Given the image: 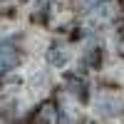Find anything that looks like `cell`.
Returning <instances> with one entry per match:
<instances>
[{"label":"cell","mask_w":124,"mask_h":124,"mask_svg":"<svg viewBox=\"0 0 124 124\" xmlns=\"http://www.w3.org/2000/svg\"><path fill=\"white\" fill-rule=\"evenodd\" d=\"M20 62V55H17V47L13 40H0V72H8L13 70Z\"/></svg>","instance_id":"cell-1"},{"label":"cell","mask_w":124,"mask_h":124,"mask_svg":"<svg viewBox=\"0 0 124 124\" xmlns=\"http://www.w3.org/2000/svg\"><path fill=\"white\" fill-rule=\"evenodd\" d=\"M47 62H50V65H55V67L67 65V52H65V50H60V47H52V50H50V55H47Z\"/></svg>","instance_id":"cell-2"},{"label":"cell","mask_w":124,"mask_h":124,"mask_svg":"<svg viewBox=\"0 0 124 124\" xmlns=\"http://www.w3.org/2000/svg\"><path fill=\"white\" fill-rule=\"evenodd\" d=\"M50 119H52V107L45 104V107H42V122H50Z\"/></svg>","instance_id":"cell-3"},{"label":"cell","mask_w":124,"mask_h":124,"mask_svg":"<svg viewBox=\"0 0 124 124\" xmlns=\"http://www.w3.org/2000/svg\"><path fill=\"white\" fill-rule=\"evenodd\" d=\"M79 5H82V10H89V8L99 5V0H79Z\"/></svg>","instance_id":"cell-4"}]
</instances>
